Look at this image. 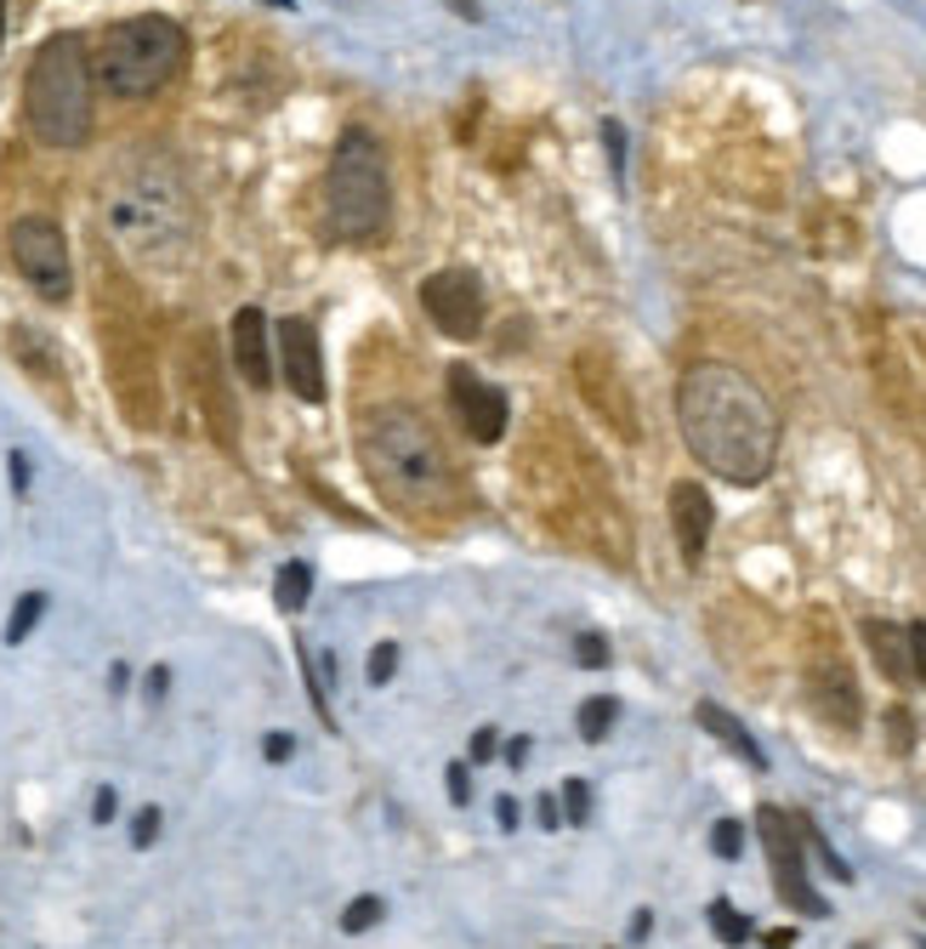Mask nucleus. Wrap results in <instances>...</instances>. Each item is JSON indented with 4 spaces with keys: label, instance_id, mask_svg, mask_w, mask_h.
Here are the masks:
<instances>
[{
    "label": "nucleus",
    "instance_id": "nucleus-31",
    "mask_svg": "<svg viewBox=\"0 0 926 949\" xmlns=\"http://www.w3.org/2000/svg\"><path fill=\"white\" fill-rule=\"evenodd\" d=\"M165 688H171V671H165V665H154V671L142 677V699H148V705H160Z\"/></svg>",
    "mask_w": 926,
    "mask_h": 949
},
{
    "label": "nucleus",
    "instance_id": "nucleus-43",
    "mask_svg": "<svg viewBox=\"0 0 926 949\" xmlns=\"http://www.w3.org/2000/svg\"><path fill=\"white\" fill-rule=\"evenodd\" d=\"M0 40H7V0H0Z\"/></svg>",
    "mask_w": 926,
    "mask_h": 949
},
{
    "label": "nucleus",
    "instance_id": "nucleus-34",
    "mask_svg": "<svg viewBox=\"0 0 926 949\" xmlns=\"http://www.w3.org/2000/svg\"><path fill=\"white\" fill-rule=\"evenodd\" d=\"M7 472H12V495L29 489V455H23V449H12V455H7Z\"/></svg>",
    "mask_w": 926,
    "mask_h": 949
},
{
    "label": "nucleus",
    "instance_id": "nucleus-26",
    "mask_svg": "<svg viewBox=\"0 0 926 949\" xmlns=\"http://www.w3.org/2000/svg\"><path fill=\"white\" fill-rule=\"evenodd\" d=\"M392 671H398V642H375V648H370V665H364V677H370L375 688H381V683L392 677Z\"/></svg>",
    "mask_w": 926,
    "mask_h": 949
},
{
    "label": "nucleus",
    "instance_id": "nucleus-36",
    "mask_svg": "<svg viewBox=\"0 0 926 949\" xmlns=\"http://www.w3.org/2000/svg\"><path fill=\"white\" fill-rule=\"evenodd\" d=\"M535 819L546 824V831H558V819H563V808L552 802V796H540V802H535Z\"/></svg>",
    "mask_w": 926,
    "mask_h": 949
},
{
    "label": "nucleus",
    "instance_id": "nucleus-13",
    "mask_svg": "<svg viewBox=\"0 0 926 949\" xmlns=\"http://www.w3.org/2000/svg\"><path fill=\"white\" fill-rule=\"evenodd\" d=\"M711 523H716V507L699 484H677L671 489V529H677V546H683V563L699 569L705 558V540H711Z\"/></svg>",
    "mask_w": 926,
    "mask_h": 949
},
{
    "label": "nucleus",
    "instance_id": "nucleus-21",
    "mask_svg": "<svg viewBox=\"0 0 926 949\" xmlns=\"http://www.w3.org/2000/svg\"><path fill=\"white\" fill-rule=\"evenodd\" d=\"M40 614H46V591H23L17 603H12V620H7V642H23L35 626H40Z\"/></svg>",
    "mask_w": 926,
    "mask_h": 949
},
{
    "label": "nucleus",
    "instance_id": "nucleus-30",
    "mask_svg": "<svg viewBox=\"0 0 926 949\" xmlns=\"http://www.w3.org/2000/svg\"><path fill=\"white\" fill-rule=\"evenodd\" d=\"M495 751H500V734H495V728H478V734H472V745H466L472 762H489Z\"/></svg>",
    "mask_w": 926,
    "mask_h": 949
},
{
    "label": "nucleus",
    "instance_id": "nucleus-22",
    "mask_svg": "<svg viewBox=\"0 0 926 949\" xmlns=\"http://www.w3.org/2000/svg\"><path fill=\"white\" fill-rule=\"evenodd\" d=\"M887 745H892V757H910V745H915V716H910V705H892V711H887Z\"/></svg>",
    "mask_w": 926,
    "mask_h": 949
},
{
    "label": "nucleus",
    "instance_id": "nucleus-39",
    "mask_svg": "<svg viewBox=\"0 0 926 949\" xmlns=\"http://www.w3.org/2000/svg\"><path fill=\"white\" fill-rule=\"evenodd\" d=\"M443 7H449V12H461L466 23H484V7H478V0H443Z\"/></svg>",
    "mask_w": 926,
    "mask_h": 949
},
{
    "label": "nucleus",
    "instance_id": "nucleus-18",
    "mask_svg": "<svg viewBox=\"0 0 926 949\" xmlns=\"http://www.w3.org/2000/svg\"><path fill=\"white\" fill-rule=\"evenodd\" d=\"M614 716H620V699L614 694H591L586 705H580V716H574V722H580V739L586 745H603L609 728H614Z\"/></svg>",
    "mask_w": 926,
    "mask_h": 949
},
{
    "label": "nucleus",
    "instance_id": "nucleus-32",
    "mask_svg": "<svg viewBox=\"0 0 926 949\" xmlns=\"http://www.w3.org/2000/svg\"><path fill=\"white\" fill-rule=\"evenodd\" d=\"M262 757H267V762H290V757H296V739H290V734H267V739H262Z\"/></svg>",
    "mask_w": 926,
    "mask_h": 949
},
{
    "label": "nucleus",
    "instance_id": "nucleus-41",
    "mask_svg": "<svg viewBox=\"0 0 926 949\" xmlns=\"http://www.w3.org/2000/svg\"><path fill=\"white\" fill-rule=\"evenodd\" d=\"M762 944H767V949H790L796 933H790V927H773V933H762Z\"/></svg>",
    "mask_w": 926,
    "mask_h": 949
},
{
    "label": "nucleus",
    "instance_id": "nucleus-4",
    "mask_svg": "<svg viewBox=\"0 0 926 949\" xmlns=\"http://www.w3.org/2000/svg\"><path fill=\"white\" fill-rule=\"evenodd\" d=\"M392 211V177H387V148L375 132L347 126L336 137L330 171H324V222L347 245H370L387 228Z\"/></svg>",
    "mask_w": 926,
    "mask_h": 949
},
{
    "label": "nucleus",
    "instance_id": "nucleus-5",
    "mask_svg": "<svg viewBox=\"0 0 926 949\" xmlns=\"http://www.w3.org/2000/svg\"><path fill=\"white\" fill-rule=\"evenodd\" d=\"M23 120L46 148H80L91 137V63L80 35H52L29 63Z\"/></svg>",
    "mask_w": 926,
    "mask_h": 949
},
{
    "label": "nucleus",
    "instance_id": "nucleus-35",
    "mask_svg": "<svg viewBox=\"0 0 926 949\" xmlns=\"http://www.w3.org/2000/svg\"><path fill=\"white\" fill-rule=\"evenodd\" d=\"M603 142H609V160H614V171H620V165H625V137H620V126H614V120L603 126Z\"/></svg>",
    "mask_w": 926,
    "mask_h": 949
},
{
    "label": "nucleus",
    "instance_id": "nucleus-17",
    "mask_svg": "<svg viewBox=\"0 0 926 949\" xmlns=\"http://www.w3.org/2000/svg\"><path fill=\"white\" fill-rule=\"evenodd\" d=\"M308 597H313V563L296 558V563L279 569V580H273V603H279V614H302Z\"/></svg>",
    "mask_w": 926,
    "mask_h": 949
},
{
    "label": "nucleus",
    "instance_id": "nucleus-15",
    "mask_svg": "<svg viewBox=\"0 0 926 949\" xmlns=\"http://www.w3.org/2000/svg\"><path fill=\"white\" fill-rule=\"evenodd\" d=\"M693 722H699V728H705L711 739L728 745V751H734L744 767H756V773L767 767V751H762L756 739H750V728H744L734 711H722V705H711V699H699V705H693Z\"/></svg>",
    "mask_w": 926,
    "mask_h": 949
},
{
    "label": "nucleus",
    "instance_id": "nucleus-29",
    "mask_svg": "<svg viewBox=\"0 0 926 949\" xmlns=\"http://www.w3.org/2000/svg\"><path fill=\"white\" fill-rule=\"evenodd\" d=\"M449 802H455V808H466V802H472V773H466V762L449 767Z\"/></svg>",
    "mask_w": 926,
    "mask_h": 949
},
{
    "label": "nucleus",
    "instance_id": "nucleus-16",
    "mask_svg": "<svg viewBox=\"0 0 926 949\" xmlns=\"http://www.w3.org/2000/svg\"><path fill=\"white\" fill-rule=\"evenodd\" d=\"M864 642H869L875 665H881L892 683H910L915 677V665H910V626L898 632V626H887V620H864Z\"/></svg>",
    "mask_w": 926,
    "mask_h": 949
},
{
    "label": "nucleus",
    "instance_id": "nucleus-11",
    "mask_svg": "<svg viewBox=\"0 0 926 949\" xmlns=\"http://www.w3.org/2000/svg\"><path fill=\"white\" fill-rule=\"evenodd\" d=\"M279 341V376L285 387L302 398V404H324V353H318V330H313V319L302 313H290L279 319V330H273Z\"/></svg>",
    "mask_w": 926,
    "mask_h": 949
},
{
    "label": "nucleus",
    "instance_id": "nucleus-19",
    "mask_svg": "<svg viewBox=\"0 0 926 949\" xmlns=\"http://www.w3.org/2000/svg\"><path fill=\"white\" fill-rule=\"evenodd\" d=\"M711 933L728 944V949H739V944H750L756 938V927H750V915H739L728 898H711Z\"/></svg>",
    "mask_w": 926,
    "mask_h": 949
},
{
    "label": "nucleus",
    "instance_id": "nucleus-24",
    "mask_svg": "<svg viewBox=\"0 0 926 949\" xmlns=\"http://www.w3.org/2000/svg\"><path fill=\"white\" fill-rule=\"evenodd\" d=\"M558 796H563V819H568V824H586V819H591V785H586V779H568Z\"/></svg>",
    "mask_w": 926,
    "mask_h": 949
},
{
    "label": "nucleus",
    "instance_id": "nucleus-38",
    "mask_svg": "<svg viewBox=\"0 0 926 949\" xmlns=\"http://www.w3.org/2000/svg\"><path fill=\"white\" fill-rule=\"evenodd\" d=\"M648 933H654V915H648V910H637V915H631V933H625V938H631V944H642Z\"/></svg>",
    "mask_w": 926,
    "mask_h": 949
},
{
    "label": "nucleus",
    "instance_id": "nucleus-28",
    "mask_svg": "<svg viewBox=\"0 0 926 949\" xmlns=\"http://www.w3.org/2000/svg\"><path fill=\"white\" fill-rule=\"evenodd\" d=\"M910 665H915V683H926V620L910 626Z\"/></svg>",
    "mask_w": 926,
    "mask_h": 949
},
{
    "label": "nucleus",
    "instance_id": "nucleus-9",
    "mask_svg": "<svg viewBox=\"0 0 926 949\" xmlns=\"http://www.w3.org/2000/svg\"><path fill=\"white\" fill-rule=\"evenodd\" d=\"M421 308L449 341H478L484 330V285L466 267H443L421 285Z\"/></svg>",
    "mask_w": 926,
    "mask_h": 949
},
{
    "label": "nucleus",
    "instance_id": "nucleus-1",
    "mask_svg": "<svg viewBox=\"0 0 926 949\" xmlns=\"http://www.w3.org/2000/svg\"><path fill=\"white\" fill-rule=\"evenodd\" d=\"M677 421L693 461L739 489L762 484L779 461V415L734 364H693L677 387Z\"/></svg>",
    "mask_w": 926,
    "mask_h": 949
},
{
    "label": "nucleus",
    "instance_id": "nucleus-10",
    "mask_svg": "<svg viewBox=\"0 0 926 949\" xmlns=\"http://www.w3.org/2000/svg\"><path fill=\"white\" fill-rule=\"evenodd\" d=\"M808 699H813V711L830 722L836 734H859L864 699H859V683H853V671H847V660L836 654V648H824V654L808 660Z\"/></svg>",
    "mask_w": 926,
    "mask_h": 949
},
{
    "label": "nucleus",
    "instance_id": "nucleus-2",
    "mask_svg": "<svg viewBox=\"0 0 926 949\" xmlns=\"http://www.w3.org/2000/svg\"><path fill=\"white\" fill-rule=\"evenodd\" d=\"M359 461L370 484L410 517H443L455 501V472L427 415L410 404H375L359 421Z\"/></svg>",
    "mask_w": 926,
    "mask_h": 949
},
{
    "label": "nucleus",
    "instance_id": "nucleus-23",
    "mask_svg": "<svg viewBox=\"0 0 926 949\" xmlns=\"http://www.w3.org/2000/svg\"><path fill=\"white\" fill-rule=\"evenodd\" d=\"M711 853H716V859H739V853H744V824H739V819H716Z\"/></svg>",
    "mask_w": 926,
    "mask_h": 949
},
{
    "label": "nucleus",
    "instance_id": "nucleus-44",
    "mask_svg": "<svg viewBox=\"0 0 926 949\" xmlns=\"http://www.w3.org/2000/svg\"><path fill=\"white\" fill-rule=\"evenodd\" d=\"M915 949H926V938H921V944H915Z\"/></svg>",
    "mask_w": 926,
    "mask_h": 949
},
{
    "label": "nucleus",
    "instance_id": "nucleus-27",
    "mask_svg": "<svg viewBox=\"0 0 926 949\" xmlns=\"http://www.w3.org/2000/svg\"><path fill=\"white\" fill-rule=\"evenodd\" d=\"M160 841V808H142L132 819V847H154Z\"/></svg>",
    "mask_w": 926,
    "mask_h": 949
},
{
    "label": "nucleus",
    "instance_id": "nucleus-33",
    "mask_svg": "<svg viewBox=\"0 0 926 949\" xmlns=\"http://www.w3.org/2000/svg\"><path fill=\"white\" fill-rule=\"evenodd\" d=\"M114 813H120V790L103 785V790H97V802H91V819H97V824H109Z\"/></svg>",
    "mask_w": 926,
    "mask_h": 949
},
{
    "label": "nucleus",
    "instance_id": "nucleus-37",
    "mask_svg": "<svg viewBox=\"0 0 926 949\" xmlns=\"http://www.w3.org/2000/svg\"><path fill=\"white\" fill-rule=\"evenodd\" d=\"M495 819H500V831H517V802H512V796H500V802H495Z\"/></svg>",
    "mask_w": 926,
    "mask_h": 949
},
{
    "label": "nucleus",
    "instance_id": "nucleus-3",
    "mask_svg": "<svg viewBox=\"0 0 926 949\" xmlns=\"http://www.w3.org/2000/svg\"><path fill=\"white\" fill-rule=\"evenodd\" d=\"M103 216L120 251L142 267H171L193 239L188 188L177 177V165L160 154H137L125 171H114V183L103 193Z\"/></svg>",
    "mask_w": 926,
    "mask_h": 949
},
{
    "label": "nucleus",
    "instance_id": "nucleus-6",
    "mask_svg": "<svg viewBox=\"0 0 926 949\" xmlns=\"http://www.w3.org/2000/svg\"><path fill=\"white\" fill-rule=\"evenodd\" d=\"M188 63V35L177 17H160V12H142V17H125L103 35L97 46V80H103L114 97H154L160 86H171Z\"/></svg>",
    "mask_w": 926,
    "mask_h": 949
},
{
    "label": "nucleus",
    "instance_id": "nucleus-40",
    "mask_svg": "<svg viewBox=\"0 0 926 949\" xmlns=\"http://www.w3.org/2000/svg\"><path fill=\"white\" fill-rule=\"evenodd\" d=\"M529 751H535L529 739H512V745H506V762H512V767H529Z\"/></svg>",
    "mask_w": 926,
    "mask_h": 949
},
{
    "label": "nucleus",
    "instance_id": "nucleus-12",
    "mask_svg": "<svg viewBox=\"0 0 926 949\" xmlns=\"http://www.w3.org/2000/svg\"><path fill=\"white\" fill-rule=\"evenodd\" d=\"M449 404H455V415H461V433L472 438V444H500L506 438V392L500 387H489V382H478L466 364H455L449 370Z\"/></svg>",
    "mask_w": 926,
    "mask_h": 949
},
{
    "label": "nucleus",
    "instance_id": "nucleus-20",
    "mask_svg": "<svg viewBox=\"0 0 926 949\" xmlns=\"http://www.w3.org/2000/svg\"><path fill=\"white\" fill-rule=\"evenodd\" d=\"M381 915H387V904H381V892H359L353 904L341 910V933H370V927H381Z\"/></svg>",
    "mask_w": 926,
    "mask_h": 949
},
{
    "label": "nucleus",
    "instance_id": "nucleus-7",
    "mask_svg": "<svg viewBox=\"0 0 926 949\" xmlns=\"http://www.w3.org/2000/svg\"><path fill=\"white\" fill-rule=\"evenodd\" d=\"M7 251L12 267L23 273L40 302H68L74 296V267H68V239L52 216H17L7 228Z\"/></svg>",
    "mask_w": 926,
    "mask_h": 949
},
{
    "label": "nucleus",
    "instance_id": "nucleus-14",
    "mask_svg": "<svg viewBox=\"0 0 926 949\" xmlns=\"http://www.w3.org/2000/svg\"><path fill=\"white\" fill-rule=\"evenodd\" d=\"M234 364H239L245 387H256V392L273 387V341H267L262 308H239L234 313Z\"/></svg>",
    "mask_w": 926,
    "mask_h": 949
},
{
    "label": "nucleus",
    "instance_id": "nucleus-42",
    "mask_svg": "<svg viewBox=\"0 0 926 949\" xmlns=\"http://www.w3.org/2000/svg\"><path fill=\"white\" fill-rule=\"evenodd\" d=\"M262 7H279V12H290V7H296V0H262Z\"/></svg>",
    "mask_w": 926,
    "mask_h": 949
},
{
    "label": "nucleus",
    "instance_id": "nucleus-8",
    "mask_svg": "<svg viewBox=\"0 0 926 949\" xmlns=\"http://www.w3.org/2000/svg\"><path fill=\"white\" fill-rule=\"evenodd\" d=\"M756 836H762V847H767V870H773V887H779L785 904L802 910V915H813V921L830 915V904H824V898L813 892V882H808L802 824H796L790 813H779V808H756Z\"/></svg>",
    "mask_w": 926,
    "mask_h": 949
},
{
    "label": "nucleus",
    "instance_id": "nucleus-25",
    "mask_svg": "<svg viewBox=\"0 0 926 949\" xmlns=\"http://www.w3.org/2000/svg\"><path fill=\"white\" fill-rule=\"evenodd\" d=\"M574 660H580L586 671H603L609 665V637L603 632H580V637H574Z\"/></svg>",
    "mask_w": 926,
    "mask_h": 949
}]
</instances>
